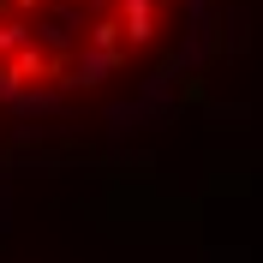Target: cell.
Returning <instances> with one entry per match:
<instances>
[{
  "label": "cell",
  "instance_id": "cell-1",
  "mask_svg": "<svg viewBox=\"0 0 263 263\" xmlns=\"http://www.w3.org/2000/svg\"><path fill=\"white\" fill-rule=\"evenodd\" d=\"M215 0H0V132L120 114L197 48Z\"/></svg>",
  "mask_w": 263,
  "mask_h": 263
}]
</instances>
